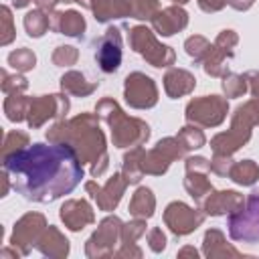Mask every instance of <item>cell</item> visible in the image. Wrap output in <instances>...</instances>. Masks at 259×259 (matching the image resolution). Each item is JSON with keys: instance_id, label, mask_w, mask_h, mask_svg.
I'll return each instance as SVG.
<instances>
[{"instance_id": "cell-1", "label": "cell", "mask_w": 259, "mask_h": 259, "mask_svg": "<svg viewBox=\"0 0 259 259\" xmlns=\"http://www.w3.org/2000/svg\"><path fill=\"white\" fill-rule=\"evenodd\" d=\"M4 172L22 198L42 204L71 194L85 176L77 152L63 142H36L8 154Z\"/></svg>"}, {"instance_id": "cell-2", "label": "cell", "mask_w": 259, "mask_h": 259, "mask_svg": "<svg viewBox=\"0 0 259 259\" xmlns=\"http://www.w3.org/2000/svg\"><path fill=\"white\" fill-rule=\"evenodd\" d=\"M229 233L235 241L259 243V194L249 196L245 208L229 217Z\"/></svg>"}]
</instances>
